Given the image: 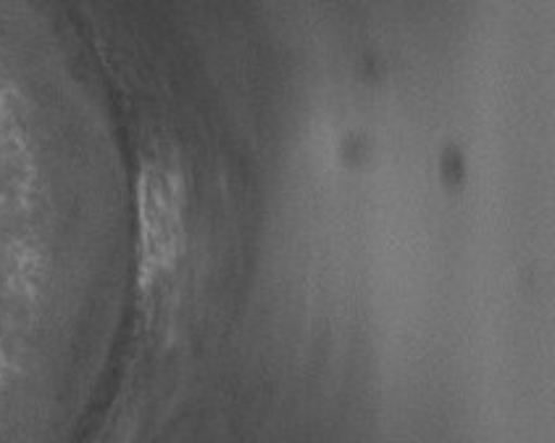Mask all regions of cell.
<instances>
[{"label": "cell", "mask_w": 555, "mask_h": 443, "mask_svg": "<svg viewBox=\"0 0 555 443\" xmlns=\"http://www.w3.org/2000/svg\"><path fill=\"white\" fill-rule=\"evenodd\" d=\"M184 249V188L169 164L153 162L140 177V269L153 286L177 267Z\"/></svg>", "instance_id": "cell-1"}]
</instances>
